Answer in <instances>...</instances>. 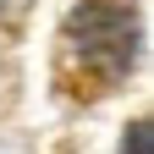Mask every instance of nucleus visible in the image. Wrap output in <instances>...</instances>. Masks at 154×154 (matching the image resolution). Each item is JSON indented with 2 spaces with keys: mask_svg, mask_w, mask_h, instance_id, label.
Masks as SVG:
<instances>
[{
  "mask_svg": "<svg viewBox=\"0 0 154 154\" xmlns=\"http://www.w3.org/2000/svg\"><path fill=\"white\" fill-rule=\"evenodd\" d=\"M66 38L83 66H99V77H121L138 50V11L132 0H83L66 22Z\"/></svg>",
  "mask_w": 154,
  "mask_h": 154,
  "instance_id": "1",
  "label": "nucleus"
},
{
  "mask_svg": "<svg viewBox=\"0 0 154 154\" xmlns=\"http://www.w3.org/2000/svg\"><path fill=\"white\" fill-rule=\"evenodd\" d=\"M121 154H154V121L127 127V143H121Z\"/></svg>",
  "mask_w": 154,
  "mask_h": 154,
  "instance_id": "2",
  "label": "nucleus"
},
{
  "mask_svg": "<svg viewBox=\"0 0 154 154\" xmlns=\"http://www.w3.org/2000/svg\"><path fill=\"white\" fill-rule=\"evenodd\" d=\"M22 6H28V0H0V22H11V17L22 11Z\"/></svg>",
  "mask_w": 154,
  "mask_h": 154,
  "instance_id": "3",
  "label": "nucleus"
}]
</instances>
